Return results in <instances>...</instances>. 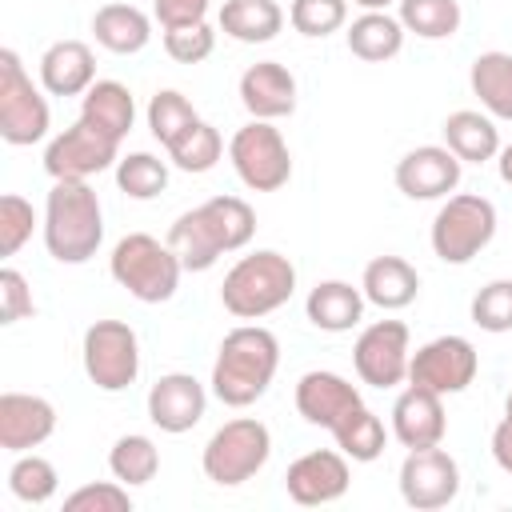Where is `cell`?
<instances>
[{
  "label": "cell",
  "mask_w": 512,
  "mask_h": 512,
  "mask_svg": "<svg viewBox=\"0 0 512 512\" xmlns=\"http://www.w3.org/2000/svg\"><path fill=\"white\" fill-rule=\"evenodd\" d=\"M256 236V212L240 196H212L180 212L168 228V248L180 256L184 272H208L224 252L248 248Z\"/></svg>",
  "instance_id": "1"
},
{
  "label": "cell",
  "mask_w": 512,
  "mask_h": 512,
  "mask_svg": "<svg viewBox=\"0 0 512 512\" xmlns=\"http://www.w3.org/2000/svg\"><path fill=\"white\" fill-rule=\"evenodd\" d=\"M280 368V340L264 324H236L212 360V396L228 408L256 404Z\"/></svg>",
  "instance_id": "2"
},
{
  "label": "cell",
  "mask_w": 512,
  "mask_h": 512,
  "mask_svg": "<svg viewBox=\"0 0 512 512\" xmlns=\"http://www.w3.org/2000/svg\"><path fill=\"white\" fill-rule=\"evenodd\" d=\"M104 244V208L88 180H52L44 200V248L60 264H88Z\"/></svg>",
  "instance_id": "3"
},
{
  "label": "cell",
  "mask_w": 512,
  "mask_h": 512,
  "mask_svg": "<svg viewBox=\"0 0 512 512\" xmlns=\"http://www.w3.org/2000/svg\"><path fill=\"white\" fill-rule=\"evenodd\" d=\"M296 292V264L276 252V248H260L240 256L220 284V304L224 312H232L236 320H260L276 308H284Z\"/></svg>",
  "instance_id": "4"
},
{
  "label": "cell",
  "mask_w": 512,
  "mask_h": 512,
  "mask_svg": "<svg viewBox=\"0 0 512 512\" xmlns=\"http://www.w3.org/2000/svg\"><path fill=\"white\" fill-rule=\"evenodd\" d=\"M108 272L140 304H164L176 296L184 264L168 248V240H156L148 232H128L116 240V248L108 256Z\"/></svg>",
  "instance_id": "5"
},
{
  "label": "cell",
  "mask_w": 512,
  "mask_h": 512,
  "mask_svg": "<svg viewBox=\"0 0 512 512\" xmlns=\"http://www.w3.org/2000/svg\"><path fill=\"white\" fill-rule=\"evenodd\" d=\"M496 236V204L480 192H456L440 204L432 216V252L444 264H468L476 260Z\"/></svg>",
  "instance_id": "6"
},
{
  "label": "cell",
  "mask_w": 512,
  "mask_h": 512,
  "mask_svg": "<svg viewBox=\"0 0 512 512\" xmlns=\"http://www.w3.org/2000/svg\"><path fill=\"white\" fill-rule=\"evenodd\" d=\"M272 456V432L264 420L256 416H236L228 424H220L208 444H204V476L220 488H236L244 480H252Z\"/></svg>",
  "instance_id": "7"
},
{
  "label": "cell",
  "mask_w": 512,
  "mask_h": 512,
  "mask_svg": "<svg viewBox=\"0 0 512 512\" xmlns=\"http://www.w3.org/2000/svg\"><path fill=\"white\" fill-rule=\"evenodd\" d=\"M52 128L48 100L24 72V60L12 48H0V136L12 148L40 144Z\"/></svg>",
  "instance_id": "8"
},
{
  "label": "cell",
  "mask_w": 512,
  "mask_h": 512,
  "mask_svg": "<svg viewBox=\"0 0 512 512\" xmlns=\"http://www.w3.org/2000/svg\"><path fill=\"white\" fill-rule=\"evenodd\" d=\"M228 160L240 184L252 192H280L292 180V152L272 120H252L236 128V136L228 140Z\"/></svg>",
  "instance_id": "9"
},
{
  "label": "cell",
  "mask_w": 512,
  "mask_h": 512,
  "mask_svg": "<svg viewBox=\"0 0 512 512\" xmlns=\"http://www.w3.org/2000/svg\"><path fill=\"white\" fill-rule=\"evenodd\" d=\"M80 360H84V376L100 388V392H124L136 384L140 376V340L136 328L124 320H96L84 332L80 344Z\"/></svg>",
  "instance_id": "10"
},
{
  "label": "cell",
  "mask_w": 512,
  "mask_h": 512,
  "mask_svg": "<svg viewBox=\"0 0 512 512\" xmlns=\"http://www.w3.org/2000/svg\"><path fill=\"white\" fill-rule=\"evenodd\" d=\"M116 160H120V140L100 132L88 120H76L72 128L52 136L44 148V168L52 180H92L108 172Z\"/></svg>",
  "instance_id": "11"
},
{
  "label": "cell",
  "mask_w": 512,
  "mask_h": 512,
  "mask_svg": "<svg viewBox=\"0 0 512 512\" xmlns=\"http://www.w3.org/2000/svg\"><path fill=\"white\" fill-rule=\"evenodd\" d=\"M408 360H412V336L404 320H376L352 344L356 376L380 392L408 380Z\"/></svg>",
  "instance_id": "12"
},
{
  "label": "cell",
  "mask_w": 512,
  "mask_h": 512,
  "mask_svg": "<svg viewBox=\"0 0 512 512\" xmlns=\"http://www.w3.org/2000/svg\"><path fill=\"white\" fill-rule=\"evenodd\" d=\"M480 372V352L468 336H436L420 344L408 360V384L432 388L440 396L464 392Z\"/></svg>",
  "instance_id": "13"
},
{
  "label": "cell",
  "mask_w": 512,
  "mask_h": 512,
  "mask_svg": "<svg viewBox=\"0 0 512 512\" xmlns=\"http://www.w3.org/2000/svg\"><path fill=\"white\" fill-rule=\"evenodd\" d=\"M400 496L416 512L448 508L460 496V464L440 448H408L400 464Z\"/></svg>",
  "instance_id": "14"
},
{
  "label": "cell",
  "mask_w": 512,
  "mask_h": 512,
  "mask_svg": "<svg viewBox=\"0 0 512 512\" xmlns=\"http://www.w3.org/2000/svg\"><path fill=\"white\" fill-rule=\"evenodd\" d=\"M352 484V468H348V456L344 452H332V448H316V452H304L288 464L284 472V488L296 504L304 508H320V504H336Z\"/></svg>",
  "instance_id": "15"
},
{
  "label": "cell",
  "mask_w": 512,
  "mask_h": 512,
  "mask_svg": "<svg viewBox=\"0 0 512 512\" xmlns=\"http://www.w3.org/2000/svg\"><path fill=\"white\" fill-rule=\"evenodd\" d=\"M464 160L444 144H420L396 160V188L408 200H444L456 192Z\"/></svg>",
  "instance_id": "16"
},
{
  "label": "cell",
  "mask_w": 512,
  "mask_h": 512,
  "mask_svg": "<svg viewBox=\"0 0 512 512\" xmlns=\"http://www.w3.org/2000/svg\"><path fill=\"white\" fill-rule=\"evenodd\" d=\"M204 408H208V392L192 372H164L148 388V420L168 436L192 432L204 420Z\"/></svg>",
  "instance_id": "17"
},
{
  "label": "cell",
  "mask_w": 512,
  "mask_h": 512,
  "mask_svg": "<svg viewBox=\"0 0 512 512\" xmlns=\"http://www.w3.org/2000/svg\"><path fill=\"white\" fill-rule=\"evenodd\" d=\"M364 400H360V388L352 380H344L340 372H328V368H312L296 380V412L312 424V428H340L348 420V412H356Z\"/></svg>",
  "instance_id": "18"
},
{
  "label": "cell",
  "mask_w": 512,
  "mask_h": 512,
  "mask_svg": "<svg viewBox=\"0 0 512 512\" xmlns=\"http://www.w3.org/2000/svg\"><path fill=\"white\" fill-rule=\"evenodd\" d=\"M56 432V408L32 392H4L0 396V448L4 452H32Z\"/></svg>",
  "instance_id": "19"
},
{
  "label": "cell",
  "mask_w": 512,
  "mask_h": 512,
  "mask_svg": "<svg viewBox=\"0 0 512 512\" xmlns=\"http://www.w3.org/2000/svg\"><path fill=\"white\" fill-rule=\"evenodd\" d=\"M444 432H448L444 396L432 388L408 384L392 404V436L404 448H432L444 440Z\"/></svg>",
  "instance_id": "20"
},
{
  "label": "cell",
  "mask_w": 512,
  "mask_h": 512,
  "mask_svg": "<svg viewBox=\"0 0 512 512\" xmlns=\"http://www.w3.org/2000/svg\"><path fill=\"white\" fill-rule=\"evenodd\" d=\"M240 104L252 120H284L296 112V76L280 60H256L240 76Z\"/></svg>",
  "instance_id": "21"
},
{
  "label": "cell",
  "mask_w": 512,
  "mask_h": 512,
  "mask_svg": "<svg viewBox=\"0 0 512 512\" xmlns=\"http://www.w3.org/2000/svg\"><path fill=\"white\" fill-rule=\"evenodd\" d=\"M40 84L48 96H84L96 84V56L84 40H56L40 56Z\"/></svg>",
  "instance_id": "22"
},
{
  "label": "cell",
  "mask_w": 512,
  "mask_h": 512,
  "mask_svg": "<svg viewBox=\"0 0 512 512\" xmlns=\"http://www.w3.org/2000/svg\"><path fill=\"white\" fill-rule=\"evenodd\" d=\"M360 288H364L368 304H376L384 312H400L420 296V272L404 256H376L364 264Z\"/></svg>",
  "instance_id": "23"
},
{
  "label": "cell",
  "mask_w": 512,
  "mask_h": 512,
  "mask_svg": "<svg viewBox=\"0 0 512 512\" xmlns=\"http://www.w3.org/2000/svg\"><path fill=\"white\" fill-rule=\"evenodd\" d=\"M364 304V288H352L348 280H320L304 300V316L320 332H352L364 316Z\"/></svg>",
  "instance_id": "24"
},
{
  "label": "cell",
  "mask_w": 512,
  "mask_h": 512,
  "mask_svg": "<svg viewBox=\"0 0 512 512\" xmlns=\"http://www.w3.org/2000/svg\"><path fill=\"white\" fill-rule=\"evenodd\" d=\"M440 132H444V148H452L464 164H484V160H496L500 152V128L488 112H476V108L448 112Z\"/></svg>",
  "instance_id": "25"
},
{
  "label": "cell",
  "mask_w": 512,
  "mask_h": 512,
  "mask_svg": "<svg viewBox=\"0 0 512 512\" xmlns=\"http://www.w3.org/2000/svg\"><path fill=\"white\" fill-rule=\"evenodd\" d=\"M92 36L100 48L116 52V56H132L140 48H148L152 40V16L140 12L136 4H104L92 16Z\"/></svg>",
  "instance_id": "26"
},
{
  "label": "cell",
  "mask_w": 512,
  "mask_h": 512,
  "mask_svg": "<svg viewBox=\"0 0 512 512\" xmlns=\"http://www.w3.org/2000/svg\"><path fill=\"white\" fill-rule=\"evenodd\" d=\"M80 120H88L100 132L124 140L132 132V124H136V100H132L128 84H120V80H96L80 96Z\"/></svg>",
  "instance_id": "27"
},
{
  "label": "cell",
  "mask_w": 512,
  "mask_h": 512,
  "mask_svg": "<svg viewBox=\"0 0 512 512\" xmlns=\"http://www.w3.org/2000/svg\"><path fill=\"white\" fill-rule=\"evenodd\" d=\"M284 28V12L276 0H224L220 32L236 44H268Z\"/></svg>",
  "instance_id": "28"
},
{
  "label": "cell",
  "mask_w": 512,
  "mask_h": 512,
  "mask_svg": "<svg viewBox=\"0 0 512 512\" xmlns=\"http://www.w3.org/2000/svg\"><path fill=\"white\" fill-rule=\"evenodd\" d=\"M468 84L492 120H512V52H480L468 68Z\"/></svg>",
  "instance_id": "29"
},
{
  "label": "cell",
  "mask_w": 512,
  "mask_h": 512,
  "mask_svg": "<svg viewBox=\"0 0 512 512\" xmlns=\"http://www.w3.org/2000/svg\"><path fill=\"white\" fill-rule=\"evenodd\" d=\"M404 48V24L400 16H388V12H364L348 24V52L356 60H368V64H384L392 56H400Z\"/></svg>",
  "instance_id": "30"
},
{
  "label": "cell",
  "mask_w": 512,
  "mask_h": 512,
  "mask_svg": "<svg viewBox=\"0 0 512 512\" xmlns=\"http://www.w3.org/2000/svg\"><path fill=\"white\" fill-rule=\"evenodd\" d=\"M400 24L404 32L420 40H448L460 32V0H400Z\"/></svg>",
  "instance_id": "31"
},
{
  "label": "cell",
  "mask_w": 512,
  "mask_h": 512,
  "mask_svg": "<svg viewBox=\"0 0 512 512\" xmlns=\"http://www.w3.org/2000/svg\"><path fill=\"white\" fill-rule=\"evenodd\" d=\"M332 440H336V448H340L348 460L372 464V460L384 452L388 432H384V420H380L372 408L360 404L356 412H348V420H344L340 428H332Z\"/></svg>",
  "instance_id": "32"
},
{
  "label": "cell",
  "mask_w": 512,
  "mask_h": 512,
  "mask_svg": "<svg viewBox=\"0 0 512 512\" xmlns=\"http://www.w3.org/2000/svg\"><path fill=\"white\" fill-rule=\"evenodd\" d=\"M108 468H112V476H116L120 484L140 488V484L156 480V472H160V448L152 444V436L128 432V436H120V440L112 444Z\"/></svg>",
  "instance_id": "33"
},
{
  "label": "cell",
  "mask_w": 512,
  "mask_h": 512,
  "mask_svg": "<svg viewBox=\"0 0 512 512\" xmlns=\"http://www.w3.org/2000/svg\"><path fill=\"white\" fill-rule=\"evenodd\" d=\"M220 156H224V136L208 120H196L168 144V160L180 172H212L220 164Z\"/></svg>",
  "instance_id": "34"
},
{
  "label": "cell",
  "mask_w": 512,
  "mask_h": 512,
  "mask_svg": "<svg viewBox=\"0 0 512 512\" xmlns=\"http://www.w3.org/2000/svg\"><path fill=\"white\" fill-rule=\"evenodd\" d=\"M116 188L132 200H156L168 188V164L152 152H128L116 160Z\"/></svg>",
  "instance_id": "35"
},
{
  "label": "cell",
  "mask_w": 512,
  "mask_h": 512,
  "mask_svg": "<svg viewBox=\"0 0 512 512\" xmlns=\"http://www.w3.org/2000/svg\"><path fill=\"white\" fill-rule=\"evenodd\" d=\"M60 488V476L52 468V460L36 456V452H20L16 464L8 468V492L20 504H48Z\"/></svg>",
  "instance_id": "36"
},
{
  "label": "cell",
  "mask_w": 512,
  "mask_h": 512,
  "mask_svg": "<svg viewBox=\"0 0 512 512\" xmlns=\"http://www.w3.org/2000/svg\"><path fill=\"white\" fill-rule=\"evenodd\" d=\"M200 116L192 108V100L176 88H160L152 100H148V132L168 148L184 128H192Z\"/></svg>",
  "instance_id": "37"
},
{
  "label": "cell",
  "mask_w": 512,
  "mask_h": 512,
  "mask_svg": "<svg viewBox=\"0 0 512 512\" xmlns=\"http://www.w3.org/2000/svg\"><path fill=\"white\" fill-rule=\"evenodd\" d=\"M344 20H348V0H292L288 8V24L308 40H324L340 32Z\"/></svg>",
  "instance_id": "38"
},
{
  "label": "cell",
  "mask_w": 512,
  "mask_h": 512,
  "mask_svg": "<svg viewBox=\"0 0 512 512\" xmlns=\"http://www.w3.org/2000/svg\"><path fill=\"white\" fill-rule=\"evenodd\" d=\"M468 312H472V324L476 328H484V332H512V280H492V284H484L476 296H472V304H468Z\"/></svg>",
  "instance_id": "39"
},
{
  "label": "cell",
  "mask_w": 512,
  "mask_h": 512,
  "mask_svg": "<svg viewBox=\"0 0 512 512\" xmlns=\"http://www.w3.org/2000/svg\"><path fill=\"white\" fill-rule=\"evenodd\" d=\"M32 228H36V212L24 196L16 192H4L0 196V256H16L28 240H32Z\"/></svg>",
  "instance_id": "40"
},
{
  "label": "cell",
  "mask_w": 512,
  "mask_h": 512,
  "mask_svg": "<svg viewBox=\"0 0 512 512\" xmlns=\"http://www.w3.org/2000/svg\"><path fill=\"white\" fill-rule=\"evenodd\" d=\"M64 512H132V496H128V484L120 480L80 484L76 492L64 496Z\"/></svg>",
  "instance_id": "41"
},
{
  "label": "cell",
  "mask_w": 512,
  "mask_h": 512,
  "mask_svg": "<svg viewBox=\"0 0 512 512\" xmlns=\"http://www.w3.org/2000/svg\"><path fill=\"white\" fill-rule=\"evenodd\" d=\"M216 48V32L208 20L200 24H180V28H164V52L176 60V64H200L208 60Z\"/></svg>",
  "instance_id": "42"
},
{
  "label": "cell",
  "mask_w": 512,
  "mask_h": 512,
  "mask_svg": "<svg viewBox=\"0 0 512 512\" xmlns=\"http://www.w3.org/2000/svg\"><path fill=\"white\" fill-rule=\"evenodd\" d=\"M32 312H36V304H32V288H28L24 272L0 268V324H20Z\"/></svg>",
  "instance_id": "43"
},
{
  "label": "cell",
  "mask_w": 512,
  "mask_h": 512,
  "mask_svg": "<svg viewBox=\"0 0 512 512\" xmlns=\"http://www.w3.org/2000/svg\"><path fill=\"white\" fill-rule=\"evenodd\" d=\"M212 0H152V16L160 28H180V24H200L208 16Z\"/></svg>",
  "instance_id": "44"
},
{
  "label": "cell",
  "mask_w": 512,
  "mask_h": 512,
  "mask_svg": "<svg viewBox=\"0 0 512 512\" xmlns=\"http://www.w3.org/2000/svg\"><path fill=\"white\" fill-rule=\"evenodd\" d=\"M492 460L512 476V420L508 416L492 428Z\"/></svg>",
  "instance_id": "45"
},
{
  "label": "cell",
  "mask_w": 512,
  "mask_h": 512,
  "mask_svg": "<svg viewBox=\"0 0 512 512\" xmlns=\"http://www.w3.org/2000/svg\"><path fill=\"white\" fill-rule=\"evenodd\" d=\"M496 172H500L504 184H512V144H504V148L496 152Z\"/></svg>",
  "instance_id": "46"
},
{
  "label": "cell",
  "mask_w": 512,
  "mask_h": 512,
  "mask_svg": "<svg viewBox=\"0 0 512 512\" xmlns=\"http://www.w3.org/2000/svg\"><path fill=\"white\" fill-rule=\"evenodd\" d=\"M352 4H360L364 12H388V4H400V0H352Z\"/></svg>",
  "instance_id": "47"
},
{
  "label": "cell",
  "mask_w": 512,
  "mask_h": 512,
  "mask_svg": "<svg viewBox=\"0 0 512 512\" xmlns=\"http://www.w3.org/2000/svg\"><path fill=\"white\" fill-rule=\"evenodd\" d=\"M504 416L512 420V392H508V400H504Z\"/></svg>",
  "instance_id": "48"
}]
</instances>
